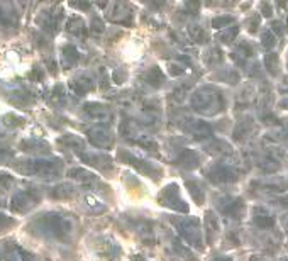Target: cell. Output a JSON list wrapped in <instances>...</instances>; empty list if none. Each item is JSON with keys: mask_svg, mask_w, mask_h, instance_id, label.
<instances>
[{"mask_svg": "<svg viewBox=\"0 0 288 261\" xmlns=\"http://www.w3.org/2000/svg\"><path fill=\"white\" fill-rule=\"evenodd\" d=\"M258 188H261V192L266 193H281L285 192V183L278 178H271V180H263V182H258Z\"/></svg>", "mask_w": 288, "mask_h": 261, "instance_id": "cell-12", "label": "cell"}, {"mask_svg": "<svg viewBox=\"0 0 288 261\" xmlns=\"http://www.w3.org/2000/svg\"><path fill=\"white\" fill-rule=\"evenodd\" d=\"M188 38H190V41H191V43L200 44V43H205L207 34H205V31H204V29H202L200 26H197V24H194V26H190V27H188Z\"/></svg>", "mask_w": 288, "mask_h": 261, "instance_id": "cell-24", "label": "cell"}, {"mask_svg": "<svg viewBox=\"0 0 288 261\" xmlns=\"http://www.w3.org/2000/svg\"><path fill=\"white\" fill-rule=\"evenodd\" d=\"M141 125L151 129H158L161 122V110L158 102H143L141 104Z\"/></svg>", "mask_w": 288, "mask_h": 261, "instance_id": "cell-5", "label": "cell"}, {"mask_svg": "<svg viewBox=\"0 0 288 261\" xmlns=\"http://www.w3.org/2000/svg\"><path fill=\"white\" fill-rule=\"evenodd\" d=\"M236 51L239 53V54H242L244 58H247V56H252V54H254V48H252L249 43L242 41V43H237V49H236Z\"/></svg>", "mask_w": 288, "mask_h": 261, "instance_id": "cell-26", "label": "cell"}, {"mask_svg": "<svg viewBox=\"0 0 288 261\" xmlns=\"http://www.w3.org/2000/svg\"><path fill=\"white\" fill-rule=\"evenodd\" d=\"M186 187H188V192L191 195V199L195 200L197 204L202 205L205 202V190L200 187V183L197 182H186Z\"/></svg>", "mask_w": 288, "mask_h": 261, "instance_id": "cell-20", "label": "cell"}, {"mask_svg": "<svg viewBox=\"0 0 288 261\" xmlns=\"http://www.w3.org/2000/svg\"><path fill=\"white\" fill-rule=\"evenodd\" d=\"M120 158H122L125 163H129L133 168L138 170L139 173L148 175V177H153L154 180H158L161 177V168H158L153 163L144 161V159L136 158V156H133V154H127V153H120Z\"/></svg>", "mask_w": 288, "mask_h": 261, "instance_id": "cell-7", "label": "cell"}, {"mask_svg": "<svg viewBox=\"0 0 288 261\" xmlns=\"http://www.w3.org/2000/svg\"><path fill=\"white\" fill-rule=\"evenodd\" d=\"M214 261H232L231 256H217Z\"/></svg>", "mask_w": 288, "mask_h": 261, "instance_id": "cell-34", "label": "cell"}, {"mask_svg": "<svg viewBox=\"0 0 288 261\" xmlns=\"http://www.w3.org/2000/svg\"><path fill=\"white\" fill-rule=\"evenodd\" d=\"M252 130H254V125H252V120L247 119V120H241L239 124L236 125L234 129V139L236 141H244V139H247L252 134Z\"/></svg>", "mask_w": 288, "mask_h": 261, "instance_id": "cell-13", "label": "cell"}, {"mask_svg": "<svg viewBox=\"0 0 288 261\" xmlns=\"http://www.w3.org/2000/svg\"><path fill=\"white\" fill-rule=\"evenodd\" d=\"M276 39L278 36L275 32L271 31V29H266V31L261 32V38H260V43H261V48H265L266 51H273L276 46Z\"/></svg>", "mask_w": 288, "mask_h": 261, "instance_id": "cell-19", "label": "cell"}, {"mask_svg": "<svg viewBox=\"0 0 288 261\" xmlns=\"http://www.w3.org/2000/svg\"><path fill=\"white\" fill-rule=\"evenodd\" d=\"M207 151L215 154V156H231L232 154V149L229 144L224 141H217V139L207 144Z\"/></svg>", "mask_w": 288, "mask_h": 261, "instance_id": "cell-14", "label": "cell"}, {"mask_svg": "<svg viewBox=\"0 0 288 261\" xmlns=\"http://www.w3.org/2000/svg\"><path fill=\"white\" fill-rule=\"evenodd\" d=\"M260 11L263 12V16H266V17H270L271 16V14H273V9H271V6H270V4H261V6H260Z\"/></svg>", "mask_w": 288, "mask_h": 261, "instance_id": "cell-31", "label": "cell"}, {"mask_svg": "<svg viewBox=\"0 0 288 261\" xmlns=\"http://www.w3.org/2000/svg\"><path fill=\"white\" fill-rule=\"evenodd\" d=\"M237 34H239V27H237V26H231V27L224 29V31L217 32L215 39L219 43H231V41H234V39L237 38Z\"/></svg>", "mask_w": 288, "mask_h": 261, "instance_id": "cell-22", "label": "cell"}, {"mask_svg": "<svg viewBox=\"0 0 288 261\" xmlns=\"http://www.w3.org/2000/svg\"><path fill=\"white\" fill-rule=\"evenodd\" d=\"M281 227H283V231H285V233L288 234V212L281 215Z\"/></svg>", "mask_w": 288, "mask_h": 261, "instance_id": "cell-32", "label": "cell"}, {"mask_svg": "<svg viewBox=\"0 0 288 261\" xmlns=\"http://www.w3.org/2000/svg\"><path fill=\"white\" fill-rule=\"evenodd\" d=\"M186 93H188V87H186V85H181V87L175 88L173 99H175V100H178V102H181V100H183V97H185Z\"/></svg>", "mask_w": 288, "mask_h": 261, "instance_id": "cell-28", "label": "cell"}, {"mask_svg": "<svg viewBox=\"0 0 288 261\" xmlns=\"http://www.w3.org/2000/svg\"><path fill=\"white\" fill-rule=\"evenodd\" d=\"M144 80H146V82H148L153 88H159L161 85L165 83V73L161 72V68L153 67L148 73H146Z\"/></svg>", "mask_w": 288, "mask_h": 261, "instance_id": "cell-15", "label": "cell"}, {"mask_svg": "<svg viewBox=\"0 0 288 261\" xmlns=\"http://www.w3.org/2000/svg\"><path fill=\"white\" fill-rule=\"evenodd\" d=\"M200 163V156L199 153L194 151V149H181L176 156V165H180L181 168H186V170H191V168H197Z\"/></svg>", "mask_w": 288, "mask_h": 261, "instance_id": "cell-11", "label": "cell"}, {"mask_svg": "<svg viewBox=\"0 0 288 261\" xmlns=\"http://www.w3.org/2000/svg\"><path fill=\"white\" fill-rule=\"evenodd\" d=\"M285 27H286V31H288V17H286V24H285Z\"/></svg>", "mask_w": 288, "mask_h": 261, "instance_id": "cell-36", "label": "cell"}, {"mask_svg": "<svg viewBox=\"0 0 288 261\" xmlns=\"http://www.w3.org/2000/svg\"><path fill=\"white\" fill-rule=\"evenodd\" d=\"M258 27H260V16H254L249 21V31L251 32H256L258 31Z\"/></svg>", "mask_w": 288, "mask_h": 261, "instance_id": "cell-30", "label": "cell"}, {"mask_svg": "<svg viewBox=\"0 0 288 261\" xmlns=\"http://www.w3.org/2000/svg\"><path fill=\"white\" fill-rule=\"evenodd\" d=\"M175 227L178 234L190 244L191 248L202 249L204 248V238H202V225L197 217H181L175 220Z\"/></svg>", "mask_w": 288, "mask_h": 261, "instance_id": "cell-2", "label": "cell"}, {"mask_svg": "<svg viewBox=\"0 0 288 261\" xmlns=\"http://www.w3.org/2000/svg\"><path fill=\"white\" fill-rule=\"evenodd\" d=\"M90 134H92V139H93V143L97 144V146L105 148V146H109V144H112V138H110V134L105 129H100V127L93 129Z\"/></svg>", "mask_w": 288, "mask_h": 261, "instance_id": "cell-18", "label": "cell"}, {"mask_svg": "<svg viewBox=\"0 0 288 261\" xmlns=\"http://www.w3.org/2000/svg\"><path fill=\"white\" fill-rule=\"evenodd\" d=\"M265 68L270 72L271 75H276L280 73V58H278L276 53H268L265 56Z\"/></svg>", "mask_w": 288, "mask_h": 261, "instance_id": "cell-21", "label": "cell"}, {"mask_svg": "<svg viewBox=\"0 0 288 261\" xmlns=\"http://www.w3.org/2000/svg\"><path fill=\"white\" fill-rule=\"evenodd\" d=\"M158 202L163 205V207H168L175 212H181V214H186L190 210L188 204H185V200L180 197V192H178V185L176 183H170L161 190L159 195H158Z\"/></svg>", "mask_w": 288, "mask_h": 261, "instance_id": "cell-3", "label": "cell"}, {"mask_svg": "<svg viewBox=\"0 0 288 261\" xmlns=\"http://www.w3.org/2000/svg\"><path fill=\"white\" fill-rule=\"evenodd\" d=\"M190 105L195 112L212 117V115L220 114L226 109V97L219 88L205 85V87H200L195 92H191Z\"/></svg>", "mask_w": 288, "mask_h": 261, "instance_id": "cell-1", "label": "cell"}, {"mask_svg": "<svg viewBox=\"0 0 288 261\" xmlns=\"http://www.w3.org/2000/svg\"><path fill=\"white\" fill-rule=\"evenodd\" d=\"M220 210L224 212L226 215H229V217L239 220L244 217L246 214V205L242 204V200L239 199H222L220 204H219Z\"/></svg>", "mask_w": 288, "mask_h": 261, "instance_id": "cell-8", "label": "cell"}, {"mask_svg": "<svg viewBox=\"0 0 288 261\" xmlns=\"http://www.w3.org/2000/svg\"><path fill=\"white\" fill-rule=\"evenodd\" d=\"M232 22H234V19L231 16H219V17L212 19V27L219 29V31H224V29L232 26Z\"/></svg>", "mask_w": 288, "mask_h": 261, "instance_id": "cell-25", "label": "cell"}, {"mask_svg": "<svg viewBox=\"0 0 288 261\" xmlns=\"http://www.w3.org/2000/svg\"><path fill=\"white\" fill-rule=\"evenodd\" d=\"M85 205H87V207L92 210V212H95V214H102V212H105V205H104V202L100 199H97L95 197V195H85Z\"/></svg>", "mask_w": 288, "mask_h": 261, "instance_id": "cell-23", "label": "cell"}, {"mask_svg": "<svg viewBox=\"0 0 288 261\" xmlns=\"http://www.w3.org/2000/svg\"><path fill=\"white\" fill-rule=\"evenodd\" d=\"M252 222L260 229H270L275 225V217L270 214V210L265 207H254L252 209Z\"/></svg>", "mask_w": 288, "mask_h": 261, "instance_id": "cell-10", "label": "cell"}, {"mask_svg": "<svg viewBox=\"0 0 288 261\" xmlns=\"http://www.w3.org/2000/svg\"><path fill=\"white\" fill-rule=\"evenodd\" d=\"M270 29H271L273 32L276 34L278 38H280V36H283V34L286 32V27H285V24H283V22H280V21H273V22H271V26H270Z\"/></svg>", "mask_w": 288, "mask_h": 261, "instance_id": "cell-27", "label": "cell"}, {"mask_svg": "<svg viewBox=\"0 0 288 261\" xmlns=\"http://www.w3.org/2000/svg\"><path fill=\"white\" fill-rule=\"evenodd\" d=\"M258 168H260L261 172H265V173H276L278 170L281 168V163L266 154L265 158H261L260 161H258Z\"/></svg>", "mask_w": 288, "mask_h": 261, "instance_id": "cell-17", "label": "cell"}, {"mask_svg": "<svg viewBox=\"0 0 288 261\" xmlns=\"http://www.w3.org/2000/svg\"><path fill=\"white\" fill-rule=\"evenodd\" d=\"M204 225H205L207 243L214 244V241L217 239V236H219V233H220V222H219V217H217V215L212 212V210H207V212H205Z\"/></svg>", "mask_w": 288, "mask_h": 261, "instance_id": "cell-9", "label": "cell"}, {"mask_svg": "<svg viewBox=\"0 0 288 261\" xmlns=\"http://www.w3.org/2000/svg\"><path fill=\"white\" fill-rule=\"evenodd\" d=\"M202 58L207 67H217L222 61V51L219 48H207Z\"/></svg>", "mask_w": 288, "mask_h": 261, "instance_id": "cell-16", "label": "cell"}, {"mask_svg": "<svg viewBox=\"0 0 288 261\" xmlns=\"http://www.w3.org/2000/svg\"><path fill=\"white\" fill-rule=\"evenodd\" d=\"M133 261H144V259L141 258V256H134V258H133Z\"/></svg>", "mask_w": 288, "mask_h": 261, "instance_id": "cell-35", "label": "cell"}, {"mask_svg": "<svg viewBox=\"0 0 288 261\" xmlns=\"http://www.w3.org/2000/svg\"><path fill=\"white\" fill-rule=\"evenodd\" d=\"M183 130L191 139H197V141H204V139L212 138V127L204 120L186 119V122L183 124Z\"/></svg>", "mask_w": 288, "mask_h": 261, "instance_id": "cell-6", "label": "cell"}, {"mask_svg": "<svg viewBox=\"0 0 288 261\" xmlns=\"http://www.w3.org/2000/svg\"><path fill=\"white\" fill-rule=\"evenodd\" d=\"M249 261H268L265 256H258V254H254V256H251V259Z\"/></svg>", "mask_w": 288, "mask_h": 261, "instance_id": "cell-33", "label": "cell"}, {"mask_svg": "<svg viewBox=\"0 0 288 261\" xmlns=\"http://www.w3.org/2000/svg\"><path fill=\"white\" fill-rule=\"evenodd\" d=\"M168 72L173 75V77H176V75H181L185 72V70H181L180 64H176V63H170V68H168Z\"/></svg>", "mask_w": 288, "mask_h": 261, "instance_id": "cell-29", "label": "cell"}, {"mask_svg": "<svg viewBox=\"0 0 288 261\" xmlns=\"http://www.w3.org/2000/svg\"><path fill=\"white\" fill-rule=\"evenodd\" d=\"M281 261H288V258H283V259H281Z\"/></svg>", "mask_w": 288, "mask_h": 261, "instance_id": "cell-37", "label": "cell"}, {"mask_svg": "<svg viewBox=\"0 0 288 261\" xmlns=\"http://www.w3.org/2000/svg\"><path fill=\"white\" fill-rule=\"evenodd\" d=\"M207 178L210 180L212 183L217 185H227L232 183L237 180V173L232 170V167L226 163H215L207 170Z\"/></svg>", "mask_w": 288, "mask_h": 261, "instance_id": "cell-4", "label": "cell"}]
</instances>
